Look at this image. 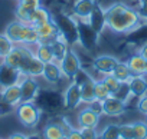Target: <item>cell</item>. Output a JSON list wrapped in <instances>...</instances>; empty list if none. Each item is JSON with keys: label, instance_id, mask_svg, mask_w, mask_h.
Segmentation results:
<instances>
[{"label": "cell", "instance_id": "6da1fadb", "mask_svg": "<svg viewBox=\"0 0 147 139\" xmlns=\"http://www.w3.org/2000/svg\"><path fill=\"white\" fill-rule=\"evenodd\" d=\"M105 22L107 27L113 33L128 35L141 26L143 19L136 9L127 6L125 3L117 2L105 9Z\"/></svg>", "mask_w": 147, "mask_h": 139}, {"label": "cell", "instance_id": "7a4b0ae2", "mask_svg": "<svg viewBox=\"0 0 147 139\" xmlns=\"http://www.w3.org/2000/svg\"><path fill=\"white\" fill-rule=\"evenodd\" d=\"M15 45H38L39 43V36L36 33V29L30 26L29 23H23L20 20H13L10 22L5 32H3Z\"/></svg>", "mask_w": 147, "mask_h": 139}, {"label": "cell", "instance_id": "3957f363", "mask_svg": "<svg viewBox=\"0 0 147 139\" xmlns=\"http://www.w3.org/2000/svg\"><path fill=\"white\" fill-rule=\"evenodd\" d=\"M53 22L58 26L59 35L66 40V43L72 47L80 43V30H78V20L66 13H58L53 16Z\"/></svg>", "mask_w": 147, "mask_h": 139}, {"label": "cell", "instance_id": "277c9868", "mask_svg": "<svg viewBox=\"0 0 147 139\" xmlns=\"http://www.w3.org/2000/svg\"><path fill=\"white\" fill-rule=\"evenodd\" d=\"M15 115L18 120L26 128V129H35L42 118L40 108L33 102H20L15 108Z\"/></svg>", "mask_w": 147, "mask_h": 139}, {"label": "cell", "instance_id": "5b68a950", "mask_svg": "<svg viewBox=\"0 0 147 139\" xmlns=\"http://www.w3.org/2000/svg\"><path fill=\"white\" fill-rule=\"evenodd\" d=\"M59 67L62 70L63 78H66L68 80H72L74 76L77 75V72L82 67L81 66V59L77 55V52L72 47L68 49V52L65 53V56L59 60Z\"/></svg>", "mask_w": 147, "mask_h": 139}, {"label": "cell", "instance_id": "8992f818", "mask_svg": "<svg viewBox=\"0 0 147 139\" xmlns=\"http://www.w3.org/2000/svg\"><path fill=\"white\" fill-rule=\"evenodd\" d=\"M100 119H101V113L92 105H85L82 109L78 110L77 115L78 128H98Z\"/></svg>", "mask_w": 147, "mask_h": 139}, {"label": "cell", "instance_id": "52a82bcc", "mask_svg": "<svg viewBox=\"0 0 147 139\" xmlns=\"http://www.w3.org/2000/svg\"><path fill=\"white\" fill-rule=\"evenodd\" d=\"M19 88H20L22 102H33L40 90V86L36 78L28 76V75H22L19 80Z\"/></svg>", "mask_w": 147, "mask_h": 139}, {"label": "cell", "instance_id": "ba28073f", "mask_svg": "<svg viewBox=\"0 0 147 139\" xmlns=\"http://www.w3.org/2000/svg\"><path fill=\"white\" fill-rule=\"evenodd\" d=\"M81 103H82L81 89L74 80H71L63 90V106L68 110H77L81 106Z\"/></svg>", "mask_w": 147, "mask_h": 139}, {"label": "cell", "instance_id": "9c48e42d", "mask_svg": "<svg viewBox=\"0 0 147 139\" xmlns=\"http://www.w3.org/2000/svg\"><path fill=\"white\" fill-rule=\"evenodd\" d=\"M125 112V102L117 96H110L101 102V115L108 118H118Z\"/></svg>", "mask_w": 147, "mask_h": 139}, {"label": "cell", "instance_id": "30bf717a", "mask_svg": "<svg viewBox=\"0 0 147 139\" xmlns=\"http://www.w3.org/2000/svg\"><path fill=\"white\" fill-rule=\"evenodd\" d=\"M78 30H80V45L82 47L90 50L97 46L100 35L95 30H92V27L88 25V22L78 20Z\"/></svg>", "mask_w": 147, "mask_h": 139}, {"label": "cell", "instance_id": "8fae6325", "mask_svg": "<svg viewBox=\"0 0 147 139\" xmlns=\"http://www.w3.org/2000/svg\"><path fill=\"white\" fill-rule=\"evenodd\" d=\"M118 63V59L115 56H111V55H98L92 59V69L100 73L101 76H105V75H111V72L114 70L115 65Z\"/></svg>", "mask_w": 147, "mask_h": 139}, {"label": "cell", "instance_id": "7c38bea8", "mask_svg": "<svg viewBox=\"0 0 147 139\" xmlns=\"http://www.w3.org/2000/svg\"><path fill=\"white\" fill-rule=\"evenodd\" d=\"M22 78V73L18 70V69L6 65L5 62L0 63V88H6L15 83H19Z\"/></svg>", "mask_w": 147, "mask_h": 139}, {"label": "cell", "instance_id": "4fadbf2b", "mask_svg": "<svg viewBox=\"0 0 147 139\" xmlns=\"http://www.w3.org/2000/svg\"><path fill=\"white\" fill-rule=\"evenodd\" d=\"M88 25L92 27V30H95L98 35L102 33V30L107 27V22H105V9L97 2L95 7L92 9L90 17H88Z\"/></svg>", "mask_w": 147, "mask_h": 139}, {"label": "cell", "instance_id": "5bb4252c", "mask_svg": "<svg viewBox=\"0 0 147 139\" xmlns=\"http://www.w3.org/2000/svg\"><path fill=\"white\" fill-rule=\"evenodd\" d=\"M0 99L3 103L9 105L10 108H16L20 102H22V95H20V88L19 83L6 86L0 90Z\"/></svg>", "mask_w": 147, "mask_h": 139}, {"label": "cell", "instance_id": "9a60e30c", "mask_svg": "<svg viewBox=\"0 0 147 139\" xmlns=\"http://www.w3.org/2000/svg\"><path fill=\"white\" fill-rule=\"evenodd\" d=\"M97 5V0H75L72 6V13L78 20L88 22V17L92 12V9Z\"/></svg>", "mask_w": 147, "mask_h": 139}, {"label": "cell", "instance_id": "2e32d148", "mask_svg": "<svg viewBox=\"0 0 147 139\" xmlns=\"http://www.w3.org/2000/svg\"><path fill=\"white\" fill-rule=\"evenodd\" d=\"M43 80L49 85H58L62 79H63V75H62V70L59 67V63L58 62H49V63H45L43 66V72H42V76Z\"/></svg>", "mask_w": 147, "mask_h": 139}, {"label": "cell", "instance_id": "e0dca14e", "mask_svg": "<svg viewBox=\"0 0 147 139\" xmlns=\"http://www.w3.org/2000/svg\"><path fill=\"white\" fill-rule=\"evenodd\" d=\"M127 86L133 98L138 99L147 95V79L144 78V75H133L131 79L127 82Z\"/></svg>", "mask_w": 147, "mask_h": 139}, {"label": "cell", "instance_id": "ac0fdd59", "mask_svg": "<svg viewBox=\"0 0 147 139\" xmlns=\"http://www.w3.org/2000/svg\"><path fill=\"white\" fill-rule=\"evenodd\" d=\"M35 29H36L38 36H39V42H51L56 36H59V30H58V26L53 22V19L51 22H48V23L36 26Z\"/></svg>", "mask_w": 147, "mask_h": 139}, {"label": "cell", "instance_id": "d6986e66", "mask_svg": "<svg viewBox=\"0 0 147 139\" xmlns=\"http://www.w3.org/2000/svg\"><path fill=\"white\" fill-rule=\"evenodd\" d=\"M52 19H53L52 13H51L46 7L39 6V7H36V9H33V10L30 12V16H29L28 23H29L30 26L36 27V26H40V25H43V23L51 22Z\"/></svg>", "mask_w": 147, "mask_h": 139}, {"label": "cell", "instance_id": "ffe728a7", "mask_svg": "<svg viewBox=\"0 0 147 139\" xmlns=\"http://www.w3.org/2000/svg\"><path fill=\"white\" fill-rule=\"evenodd\" d=\"M49 45H51V47H52L55 62H58V63H59V60L65 56V53L68 52V49L71 47V46L66 43V40H65L61 35H59V36H56L53 40H51V42H49Z\"/></svg>", "mask_w": 147, "mask_h": 139}, {"label": "cell", "instance_id": "44dd1931", "mask_svg": "<svg viewBox=\"0 0 147 139\" xmlns=\"http://www.w3.org/2000/svg\"><path fill=\"white\" fill-rule=\"evenodd\" d=\"M65 132L61 128L58 122H51L46 123L42 129V138L43 139H65Z\"/></svg>", "mask_w": 147, "mask_h": 139}, {"label": "cell", "instance_id": "7402d4cb", "mask_svg": "<svg viewBox=\"0 0 147 139\" xmlns=\"http://www.w3.org/2000/svg\"><path fill=\"white\" fill-rule=\"evenodd\" d=\"M35 55L42 63L55 62L53 52H52V47H51L49 42H39L36 45V47H35Z\"/></svg>", "mask_w": 147, "mask_h": 139}, {"label": "cell", "instance_id": "603a6c76", "mask_svg": "<svg viewBox=\"0 0 147 139\" xmlns=\"http://www.w3.org/2000/svg\"><path fill=\"white\" fill-rule=\"evenodd\" d=\"M127 66L131 70L133 75H144V66H146V59L141 55H133L127 59Z\"/></svg>", "mask_w": 147, "mask_h": 139}, {"label": "cell", "instance_id": "cb8c5ba5", "mask_svg": "<svg viewBox=\"0 0 147 139\" xmlns=\"http://www.w3.org/2000/svg\"><path fill=\"white\" fill-rule=\"evenodd\" d=\"M111 75H113L118 82H121V83H127V82L131 79V76H133V73H131V70L128 69L127 63H125V62H120V60H118V63L115 65V67H114V70L111 72Z\"/></svg>", "mask_w": 147, "mask_h": 139}, {"label": "cell", "instance_id": "d4e9b609", "mask_svg": "<svg viewBox=\"0 0 147 139\" xmlns=\"http://www.w3.org/2000/svg\"><path fill=\"white\" fill-rule=\"evenodd\" d=\"M94 92H95V100L97 102H102L107 98L113 96L111 90L108 89V86L104 83L102 79H95L94 80Z\"/></svg>", "mask_w": 147, "mask_h": 139}, {"label": "cell", "instance_id": "484cf974", "mask_svg": "<svg viewBox=\"0 0 147 139\" xmlns=\"http://www.w3.org/2000/svg\"><path fill=\"white\" fill-rule=\"evenodd\" d=\"M100 139H121L120 136V125L118 123H108L100 132Z\"/></svg>", "mask_w": 147, "mask_h": 139}, {"label": "cell", "instance_id": "4316f807", "mask_svg": "<svg viewBox=\"0 0 147 139\" xmlns=\"http://www.w3.org/2000/svg\"><path fill=\"white\" fill-rule=\"evenodd\" d=\"M43 66H45V63H42V62L36 57V55H35V59L30 62L26 75H28V76H33V78H40V76H42V72H43Z\"/></svg>", "mask_w": 147, "mask_h": 139}, {"label": "cell", "instance_id": "83f0119b", "mask_svg": "<svg viewBox=\"0 0 147 139\" xmlns=\"http://www.w3.org/2000/svg\"><path fill=\"white\" fill-rule=\"evenodd\" d=\"M133 132L136 139H147V122L146 120H137L131 123Z\"/></svg>", "mask_w": 147, "mask_h": 139}, {"label": "cell", "instance_id": "f1b7e54d", "mask_svg": "<svg viewBox=\"0 0 147 139\" xmlns=\"http://www.w3.org/2000/svg\"><path fill=\"white\" fill-rule=\"evenodd\" d=\"M13 46H15V43H13L5 33L0 35V59H3V57L13 49Z\"/></svg>", "mask_w": 147, "mask_h": 139}, {"label": "cell", "instance_id": "f546056e", "mask_svg": "<svg viewBox=\"0 0 147 139\" xmlns=\"http://www.w3.org/2000/svg\"><path fill=\"white\" fill-rule=\"evenodd\" d=\"M30 12H32V10H29L28 7H25L23 5H20V3L18 2V6H16V9H15L16 20H20V22H23V23H28L29 16H30Z\"/></svg>", "mask_w": 147, "mask_h": 139}, {"label": "cell", "instance_id": "4dcf8cb0", "mask_svg": "<svg viewBox=\"0 0 147 139\" xmlns=\"http://www.w3.org/2000/svg\"><path fill=\"white\" fill-rule=\"evenodd\" d=\"M101 79H102V80H104V83L108 86V89L111 90V93H113V95H115V93H117V90H118V89L121 88V85H123V83H121V82H118L113 75H105V76H102Z\"/></svg>", "mask_w": 147, "mask_h": 139}, {"label": "cell", "instance_id": "1f68e13d", "mask_svg": "<svg viewBox=\"0 0 147 139\" xmlns=\"http://www.w3.org/2000/svg\"><path fill=\"white\" fill-rule=\"evenodd\" d=\"M120 136H121V139H136L131 123H123V125H120Z\"/></svg>", "mask_w": 147, "mask_h": 139}, {"label": "cell", "instance_id": "d6a6232c", "mask_svg": "<svg viewBox=\"0 0 147 139\" xmlns=\"http://www.w3.org/2000/svg\"><path fill=\"white\" fill-rule=\"evenodd\" d=\"M82 139H100V132L97 128H80Z\"/></svg>", "mask_w": 147, "mask_h": 139}, {"label": "cell", "instance_id": "836d02e7", "mask_svg": "<svg viewBox=\"0 0 147 139\" xmlns=\"http://www.w3.org/2000/svg\"><path fill=\"white\" fill-rule=\"evenodd\" d=\"M20 5H23L25 7H28L29 10H33L39 6H42V0H18Z\"/></svg>", "mask_w": 147, "mask_h": 139}, {"label": "cell", "instance_id": "e575fe53", "mask_svg": "<svg viewBox=\"0 0 147 139\" xmlns=\"http://www.w3.org/2000/svg\"><path fill=\"white\" fill-rule=\"evenodd\" d=\"M137 109L141 115H147V95L138 98V102H137Z\"/></svg>", "mask_w": 147, "mask_h": 139}, {"label": "cell", "instance_id": "d590c367", "mask_svg": "<svg viewBox=\"0 0 147 139\" xmlns=\"http://www.w3.org/2000/svg\"><path fill=\"white\" fill-rule=\"evenodd\" d=\"M138 15L141 16L143 20H147V0H138Z\"/></svg>", "mask_w": 147, "mask_h": 139}, {"label": "cell", "instance_id": "8d00e7d4", "mask_svg": "<svg viewBox=\"0 0 147 139\" xmlns=\"http://www.w3.org/2000/svg\"><path fill=\"white\" fill-rule=\"evenodd\" d=\"M56 122H58V123L61 125V128L63 129V132H65V133H68L69 130H72V129H74V126H72V125L69 123V120H68L66 118H63V116L58 118V120H56Z\"/></svg>", "mask_w": 147, "mask_h": 139}, {"label": "cell", "instance_id": "74e56055", "mask_svg": "<svg viewBox=\"0 0 147 139\" xmlns=\"http://www.w3.org/2000/svg\"><path fill=\"white\" fill-rule=\"evenodd\" d=\"M65 139H82V135H81L80 128H74L72 130H69L65 135Z\"/></svg>", "mask_w": 147, "mask_h": 139}, {"label": "cell", "instance_id": "f35d334b", "mask_svg": "<svg viewBox=\"0 0 147 139\" xmlns=\"http://www.w3.org/2000/svg\"><path fill=\"white\" fill-rule=\"evenodd\" d=\"M7 139H28V135L23 132H13Z\"/></svg>", "mask_w": 147, "mask_h": 139}, {"label": "cell", "instance_id": "ab89813d", "mask_svg": "<svg viewBox=\"0 0 147 139\" xmlns=\"http://www.w3.org/2000/svg\"><path fill=\"white\" fill-rule=\"evenodd\" d=\"M138 55H141L146 60H147V43H144L141 47H140V50H138Z\"/></svg>", "mask_w": 147, "mask_h": 139}, {"label": "cell", "instance_id": "60d3db41", "mask_svg": "<svg viewBox=\"0 0 147 139\" xmlns=\"http://www.w3.org/2000/svg\"><path fill=\"white\" fill-rule=\"evenodd\" d=\"M28 139H43V138L39 133H30V135H28Z\"/></svg>", "mask_w": 147, "mask_h": 139}, {"label": "cell", "instance_id": "b9f144b4", "mask_svg": "<svg viewBox=\"0 0 147 139\" xmlns=\"http://www.w3.org/2000/svg\"><path fill=\"white\" fill-rule=\"evenodd\" d=\"M144 76H147V60H146V66H144Z\"/></svg>", "mask_w": 147, "mask_h": 139}, {"label": "cell", "instance_id": "7bdbcfd3", "mask_svg": "<svg viewBox=\"0 0 147 139\" xmlns=\"http://www.w3.org/2000/svg\"><path fill=\"white\" fill-rule=\"evenodd\" d=\"M0 115H2V103H0Z\"/></svg>", "mask_w": 147, "mask_h": 139}, {"label": "cell", "instance_id": "ee69618b", "mask_svg": "<svg viewBox=\"0 0 147 139\" xmlns=\"http://www.w3.org/2000/svg\"><path fill=\"white\" fill-rule=\"evenodd\" d=\"M146 122H147V115H146Z\"/></svg>", "mask_w": 147, "mask_h": 139}, {"label": "cell", "instance_id": "f6af8a7d", "mask_svg": "<svg viewBox=\"0 0 147 139\" xmlns=\"http://www.w3.org/2000/svg\"><path fill=\"white\" fill-rule=\"evenodd\" d=\"M0 139H2V138H0Z\"/></svg>", "mask_w": 147, "mask_h": 139}]
</instances>
